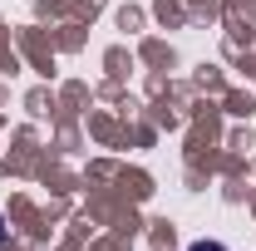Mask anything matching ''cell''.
<instances>
[{
	"label": "cell",
	"instance_id": "6da1fadb",
	"mask_svg": "<svg viewBox=\"0 0 256 251\" xmlns=\"http://www.w3.org/2000/svg\"><path fill=\"white\" fill-rule=\"evenodd\" d=\"M188 251H226V246H222V242H192Z\"/></svg>",
	"mask_w": 256,
	"mask_h": 251
},
{
	"label": "cell",
	"instance_id": "7a4b0ae2",
	"mask_svg": "<svg viewBox=\"0 0 256 251\" xmlns=\"http://www.w3.org/2000/svg\"><path fill=\"white\" fill-rule=\"evenodd\" d=\"M0 242H5V217H0Z\"/></svg>",
	"mask_w": 256,
	"mask_h": 251
}]
</instances>
